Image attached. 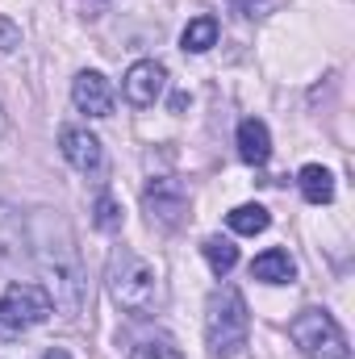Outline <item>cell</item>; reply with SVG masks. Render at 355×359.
<instances>
[{
    "label": "cell",
    "instance_id": "cell-1",
    "mask_svg": "<svg viewBox=\"0 0 355 359\" xmlns=\"http://www.w3.org/2000/svg\"><path fill=\"white\" fill-rule=\"evenodd\" d=\"M105 288H109L117 309L142 318V313H151V305L159 297V271L142 255H134L130 247H117L109 255V268H105Z\"/></svg>",
    "mask_w": 355,
    "mask_h": 359
},
{
    "label": "cell",
    "instance_id": "cell-2",
    "mask_svg": "<svg viewBox=\"0 0 355 359\" xmlns=\"http://www.w3.org/2000/svg\"><path fill=\"white\" fill-rule=\"evenodd\" d=\"M247 334H251V313H247V301L234 284H222L209 292V305H205V339H209V351L217 359H230L247 347Z\"/></svg>",
    "mask_w": 355,
    "mask_h": 359
},
{
    "label": "cell",
    "instance_id": "cell-3",
    "mask_svg": "<svg viewBox=\"0 0 355 359\" xmlns=\"http://www.w3.org/2000/svg\"><path fill=\"white\" fill-rule=\"evenodd\" d=\"M38 268L46 276V288H51V301L59 313H80L84 305V268L72 251V243H38Z\"/></svg>",
    "mask_w": 355,
    "mask_h": 359
},
{
    "label": "cell",
    "instance_id": "cell-4",
    "mask_svg": "<svg viewBox=\"0 0 355 359\" xmlns=\"http://www.w3.org/2000/svg\"><path fill=\"white\" fill-rule=\"evenodd\" d=\"M288 339L301 347L305 359H351V347H347L343 326H339L326 309H301V313L288 322Z\"/></svg>",
    "mask_w": 355,
    "mask_h": 359
},
{
    "label": "cell",
    "instance_id": "cell-5",
    "mask_svg": "<svg viewBox=\"0 0 355 359\" xmlns=\"http://www.w3.org/2000/svg\"><path fill=\"white\" fill-rule=\"evenodd\" d=\"M51 313H55V301H51V292L42 284H8L0 292V326L8 334L42 326Z\"/></svg>",
    "mask_w": 355,
    "mask_h": 359
},
{
    "label": "cell",
    "instance_id": "cell-6",
    "mask_svg": "<svg viewBox=\"0 0 355 359\" xmlns=\"http://www.w3.org/2000/svg\"><path fill=\"white\" fill-rule=\"evenodd\" d=\"M142 205H147V217L163 230H176L188 217V188L180 180H151L147 192H142Z\"/></svg>",
    "mask_w": 355,
    "mask_h": 359
},
{
    "label": "cell",
    "instance_id": "cell-7",
    "mask_svg": "<svg viewBox=\"0 0 355 359\" xmlns=\"http://www.w3.org/2000/svg\"><path fill=\"white\" fill-rule=\"evenodd\" d=\"M121 88H126V100H130V104L151 109V104L163 96V88H168V67L155 63V59H138V63L126 72Z\"/></svg>",
    "mask_w": 355,
    "mask_h": 359
},
{
    "label": "cell",
    "instance_id": "cell-8",
    "mask_svg": "<svg viewBox=\"0 0 355 359\" xmlns=\"http://www.w3.org/2000/svg\"><path fill=\"white\" fill-rule=\"evenodd\" d=\"M59 151H63V159H67L76 172H84V176H96V172L105 168V147H100V138H92L88 130H63V134H59Z\"/></svg>",
    "mask_w": 355,
    "mask_h": 359
},
{
    "label": "cell",
    "instance_id": "cell-9",
    "mask_svg": "<svg viewBox=\"0 0 355 359\" xmlns=\"http://www.w3.org/2000/svg\"><path fill=\"white\" fill-rule=\"evenodd\" d=\"M72 100L80 113L88 117H109L113 113V84L100 76V72H80L72 80Z\"/></svg>",
    "mask_w": 355,
    "mask_h": 359
},
{
    "label": "cell",
    "instance_id": "cell-10",
    "mask_svg": "<svg viewBox=\"0 0 355 359\" xmlns=\"http://www.w3.org/2000/svg\"><path fill=\"white\" fill-rule=\"evenodd\" d=\"M239 155H243V163H251V168H264L267 159H272V134H267V126L260 117L239 121Z\"/></svg>",
    "mask_w": 355,
    "mask_h": 359
},
{
    "label": "cell",
    "instance_id": "cell-11",
    "mask_svg": "<svg viewBox=\"0 0 355 359\" xmlns=\"http://www.w3.org/2000/svg\"><path fill=\"white\" fill-rule=\"evenodd\" d=\"M251 276H255V280H264V284H293V276H297V264L288 259V251L272 247V251H264V255H255V264H251Z\"/></svg>",
    "mask_w": 355,
    "mask_h": 359
},
{
    "label": "cell",
    "instance_id": "cell-12",
    "mask_svg": "<svg viewBox=\"0 0 355 359\" xmlns=\"http://www.w3.org/2000/svg\"><path fill=\"white\" fill-rule=\"evenodd\" d=\"M297 184H301V196H305L309 205H330V201H335V176H330L322 163H305L301 176H297Z\"/></svg>",
    "mask_w": 355,
    "mask_h": 359
},
{
    "label": "cell",
    "instance_id": "cell-13",
    "mask_svg": "<svg viewBox=\"0 0 355 359\" xmlns=\"http://www.w3.org/2000/svg\"><path fill=\"white\" fill-rule=\"evenodd\" d=\"M213 42H217V21L213 17H192L184 25V34H180V46L192 50V55H205Z\"/></svg>",
    "mask_w": 355,
    "mask_h": 359
},
{
    "label": "cell",
    "instance_id": "cell-14",
    "mask_svg": "<svg viewBox=\"0 0 355 359\" xmlns=\"http://www.w3.org/2000/svg\"><path fill=\"white\" fill-rule=\"evenodd\" d=\"M226 222H230L234 234H264L267 226H272V213H267L264 205H239Z\"/></svg>",
    "mask_w": 355,
    "mask_h": 359
},
{
    "label": "cell",
    "instance_id": "cell-15",
    "mask_svg": "<svg viewBox=\"0 0 355 359\" xmlns=\"http://www.w3.org/2000/svg\"><path fill=\"white\" fill-rule=\"evenodd\" d=\"M205 259H209V268L217 271V276H226V271H234L239 264V247L230 243V238H205Z\"/></svg>",
    "mask_w": 355,
    "mask_h": 359
},
{
    "label": "cell",
    "instance_id": "cell-16",
    "mask_svg": "<svg viewBox=\"0 0 355 359\" xmlns=\"http://www.w3.org/2000/svg\"><path fill=\"white\" fill-rule=\"evenodd\" d=\"M130 359H184V355H180V347L168 334H155V339H142V343L130 351Z\"/></svg>",
    "mask_w": 355,
    "mask_h": 359
},
{
    "label": "cell",
    "instance_id": "cell-17",
    "mask_svg": "<svg viewBox=\"0 0 355 359\" xmlns=\"http://www.w3.org/2000/svg\"><path fill=\"white\" fill-rule=\"evenodd\" d=\"M92 222H96V230H105V234H117V230H121V205H117L113 196H100V201H96V213H92Z\"/></svg>",
    "mask_w": 355,
    "mask_h": 359
},
{
    "label": "cell",
    "instance_id": "cell-18",
    "mask_svg": "<svg viewBox=\"0 0 355 359\" xmlns=\"http://www.w3.org/2000/svg\"><path fill=\"white\" fill-rule=\"evenodd\" d=\"M17 46H21V25L0 13V55H13Z\"/></svg>",
    "mask_w": 355,
    "mask_h": 359
},
{
    "label": "cell",
    "instance_id": "cell-19",
    "mask_svg": "<svg viewBox=\"0 0 355 359\" xmlns=\"http://www.w3.org/2000/svg\"><path fill=\"white\" fill-rule=\"evenodd\" d=\"M230 8H234L239 17H247V21H251V17H264V13H267V0H230Z\"/></svg>",
    "mask_w": 355,
    "mask_h": 359
},
{
    "label": "cell",
    "instance_id": "cell-20",
    "mask_svg": "<svg viewBox=\"0 0 355 359\" xmlns=\"http://www.w3.org/2000/svg\"><path fill=\"white\" fill-rule=\"evenodd\" d=\"M42 359H72V355H67L63 347H51V351H46V355H42Z\"/></svg>",
    "mask_w": 355,
    "mask_h": 359
},
{
    "label": "cell",
    "instance_id": "cell-21",
    "mask_svg": "<svg viewBox=\"0 0 355 359\" xmlns=\"http://www.w3.org/2000/svg\"><path fill=\"white\" fill-rule=\"evenodd\" d=\"M0 339H8V330H4V326H0Z\"/></svg>",
    "mask_w": 355,
    "mask_h": 359
},
{
    "label": "cell",
    "instance_id": "cell-22",
    "mask_svg": "<svg viewBox=\"0 0 355 359\" xmlns=\"http://www.w3.org/2000/svg\"><path fill=\"white\" fill-rule=\"evenodd\" d=\"M0 134H4V113H0Z\"/></svg>",
    "mask_w": 355,
    "mask_h": 359
}]
</instances>
